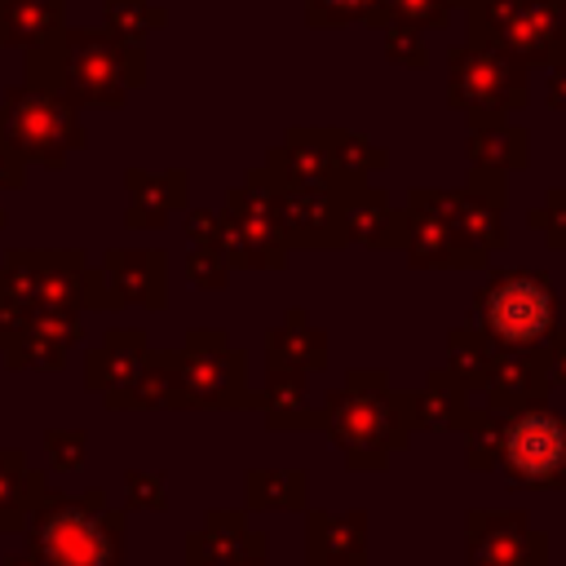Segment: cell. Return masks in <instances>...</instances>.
<instances>
[{
    "label": "cell",
    "mask_w": 566,
    "mask_h": 566,
    "mask_svg": "<svg viewBox=\"0 0 566 566\" xmlns=\"http://www.w3.org/2000/svg\"><path fill=\"white\" fill-rule=\"evenodd\" d=\"M142 80V44L119 40L106 27H62L44 44L27 49V84L57 88L75 106H124Z\"/></svg>",
    "instance_id": "6da1fadb"
},
{
    "label": "cell",
    "mask_w": 566,
    "mask_h": 566,
    "mask_svg": "<svg viewBox=\"0 0 566 566\" xmlns=\"http://www.w3.org/2000/svg\"><path fill=\"white\" fill-rule=\"evenodd\" d=\"M27 553L40 566H124V513L102 491L66 495L35 473L27 509Z\"/></svg>",
    "instance_id": "7a4b0ae2"
},
{
    "label": "cell",
    "mask_w": 566,
    "mask_h": 566,
    "mask_svg": "<svg viewBox=\"0 0 566 566\" xmlns=\"http://www.w3.org/2000/svg\"><path fill=\"white\" fill-rule=\"evenodd\" d=\"M323 420L354 469H380L389 451L402 447L411 433L407 394L385 389L376 371L349 376L345 389H332L323 398Z\"/></svg>",
    "instance_id": "3957f363"
},
{
    "label": "cell",
    "mask_w": 566,
    "mask_h": 566,
    "mask_svg": "<svg viewBox=\"0 0 566 566\" xmlns=\"http://www.w3.org/2000/svg\"><path fill=\"white\" fill-rule=\"evenodd\" d=\"M84 146L80 106L40 84H13L0 97V150L18 155L22 164L62 168L71 150Z\"/></svg>",
    "instance_id": "277c9868"
},
{
    "label": "cell",
    "mask_w": 566,
    "mask_h": 566,
    "mask_svg": "<svg viewBox=\"0 0 566 566\" xmlns=\"http://www.w3.org/2000/svg\"><path fill=\"white\" fill-rule=\"evenodd\" d=\"M478 323L495 349H544L566 332L562 296L544 274H504L478 292Z\"/></svg>",
    "instance_id": "5b68a950"
},
{
    "label": "cell",
    "mask_w": 566,
    "mask_h": 566,
    "mask_svg": "<svg viewBox=\"0 0 566 566\" xmlns=\"http://www.w3.org/2000/svg\"><path fill=\"white\" fill-rule=\"evenodd\" d=\"M526 62L504 44L469 35L464 49H451V106H460L473 124H500L513 106H522Z\"/></svg>",
    "instance_id": "8992f818"
},
{
    "label": "cell",
    "mask_w": 566,
    "mask_h": 566,
    "mask_svg": "<svg viewBox=\"0 0 566 566\" xmlns=\"http://www.w3.org/2000/svg\"><path fill=\"white\" fill-rule=\"evenodd\" d=\"M469 9V35L504 44L522 62H553L566 49V0H455Z\"/></svg>",
    "instance_id": "52a82bcc"
},
{
    "label": "cell",
    "mask_w": 566,
    "mask_h": 566,
    "mask_svg": "<svg viewBox=\"0 0 566 566\" xmlns=\"http://www.w3.org/2000/svg\"><path fill=\"white\" fill-rule=\"evenodd\" d=\"M0 283L27 310H93V265L75 248H13Z\"/></svg>",
    "instance_id": "ba28073f"
},
{
    "label": "cell",
    "mask_w": 566,
    "mask_h": 566,
    "mask_svg": "<svg viewBox=\"0 0 566 566\" xmlns=\"http://www.w3.org/2000/svg\"><path fill=\"white\" fill-rule=\"evenodd\" d=\"M500 464L513 486H562L566 482V416L548 402H531L500 424Z\"/></svg>",
    "instance_id": "9c48e42d"
},
{
    "label": "cell",
    "mask_w": 566,
    "mask_h": 566,
    "mask_svg": "<svg viewBox=\"0 0 566 566\" xmlns=\"http://www.w3.org/2000/svg\"><path fill=\"white\" fill-rule=\"evenodd\" d=\"M252 402L243 354L221 332H190L177 349V398L172 407H243Z\"/></svg>",
    "instance_id": "30bf717a"
},
{
    "label": "cell",
    "mask_w": 566,
    "mask_h": 566,
    "mask_svg": "<svg viewBox=\"0 0 566 566\" xmlns=\"http://www.w3.org/2000/svg\"><path fill=\"white\" fill-rule=\"evenodd\" d=\"M500 208H504V177L486 168H473L464 195H447V221L460 265H482L495 248H504Z\"/></svg>",
    "instance_id": "8fae6325"
},
{
    "label": "cell",
    "mask_w": 566,
    "mask_h": 566,
    "mask_svg": "<svg viewBox=\"0 0 566 566\" xmlns=\"http://www.w3.org/2000/svg\"><path fill=\"white\" fill-rule=\"evenodd\" d=\"M164 252L159 248H111L102 265H93V310H119V305H164Z\"/></svg>",
    "instance_id": "7c38bea8"
},
{
    "label": "cell",
    "mask_w": 566,
    "mask_h": 566,
    "mask_svg": "<svg viewBox=\"0 0 566 566\" xmlns=\"http://www.w3.org/2000/svg\"><path fill=\"white\" fill-rule=\"evenodd\" d=\"M469 566H548V539L531 531L522 513H473L469 517Z\"/></svg>",
    "instance_id": "4fadbf2b"
},
{
    "label": "cell",
    "mask_w": 566,
    "mask_h": 566,
    "mask_svg": "<svg viewBox=\"0 0 566 566\" xmlns=\"http://www.w3.org/2000/svg\"><path fill=\"white\" fill-rule=\"evenodd\" d=\"M84 336L80 310H31L18 336L0 349L13 371H57L66 363V349Z\"/></svg>",
    "instance_id": "5bb4252c"
},
{
    "label": "cell",
    "mask_w": 566,
    "mask_h": 566,
    "mask_svg": "<svg viewBox=\"0 0 566 566\" xmlns=\"http://www.w3.org/2000/svg\"><path fill=\"white\" fill-rule=\"evenodd\" d=\"M402 243L411 265L433 270V265H460L451 221H447V190H416L411 203L402 208Z\"/></svg>",
    "instance_id": "9a60e30c"
},
{
    "label": "cell",
    "mask_w": 566,
    "mask_h": 566,
    "mask_svg": "<svg viewBox=\"0 0 566 566\" xmlns=\"http://www.w3.org/2000/svg\"><path fill=\"white\" fill-rule=\"evenodd\" d=\"M548 385L553 380L544 371L539 349H495V363H491V376H486L491 416H513L531 402H544Z\"/></svg>",
    "instance_id": "2e32d148"
},
{
    "label": "cell",
    "mask_w": 566,
    "mask_h": 566,
    "mask_svg": "<svg viewBox=\"0 0 566 566\" xmlns=\"http://www.w3.org/2000/svg\"><path fill=\"white\" fill-rule=\"evenodd\" d=\"M248 553H265V535L248 531L239 513H212L186 539V566H230Z\"/></svg>",
    "instance_id": "e0dca14e"
},
{
    "label": "cell",
    "mask_w": 566,
    "mask_h": 566,
    "mask_svg": "<svg viewBox=\"0 0 566 566\" xmlns=\"http://www.w3.org/2000/svg\"><path fill=\"white\" fill-rule=\"evenodd\" d=\"M142 358H146V332L115 327V332H106V340L97 349H88V358H84V385L97 389L102 398L106 394H119L137 376Z\"/></svg>",
    "instance_id": "ac0fdd59"
},
{
    "label": "cell",
    "mask_w": 566,
    "mask_h": 566,
    "mask_svg": "<svg viewBox=\"0 0 566 566\" xmlns=\"http://www.w3.org/2000/svg\"><path fill=\"white\" fill-rule=\"evenodd\" d=\"M407 416L411 424H424V429H469L473 411H469V389L451 376V371H433L424 380V389L407 394Z\"/></svg>",
    "instance_id": "d6986e66"
},
{
    "label": "cell",
    "mask_w": 566,
    "mask_h": 566,
    "mask_svg": "<svg viewBox=\"0 0 566 566\" xmlns=\"http://www.w3.org/2000/svg\"><path fill=\"white\" fill-rule=\"evenodd\" d=\"M128 226H164L177 208H186V172H142L128 168Z\"/></svg>",
    "instance_id": "ffe728a7"
},
{
    "label": "cell",
    "mask_w": 566,
    "mask_h": 566,
    "mask_svg": "<svg viewBox=\"0 0 566 566\" xmlns=\"http://www.w3.org/2000/svg\"><path fill=\"white\" fill-rule=\"evenodd\" d=\"M177 398V349H146L137 376L119 389L106 394V407L115 411H150V407H172Z\"/></svg>",
    "instance_id": "44dd1931"
},
{
    "label": "cell",
    "mask_w": 566,
    "mask_h": 566,
    "mask_svg": "<svg viewBox=\"0 0 566 566\" xmlns=\"http://www.w3.org/2000/svg\"><path fill=\"white\" fill-rule=\"evenodd\" d=\"M363 513H314L310 517V566H363Z\"/></svg>",
    "instance_id": "7402d4cb"
},
{
    "label": "cell",
    "mask_w": 566,
    "mask_h": 566,
    "mask_svg": "<svg viewBox=\"0 0 566 566\" xmlns=\"http://www.w3.org/2000/svg\"><path fill=\"white\" fill-rule=\"evenodd\" d=\"M66 0H0V49H35L66 22Z\"/></svg>",
    "instance_id": "603a6c76"
},
{
    "label": "cell",
    "mask_w": 566,
    "mask_h": 566,
    "mask_svg": "<svg viewBox=\"0 0 566 566\" xmlns=\"http://www.w3.org/2000/svg\"><path fill=\"white\" fill-rule=\"evenodd\" d=\"M340 212H345V239H358V243H371V248L402 243V212L389 208V199L380 190L354 186V195H345Z\"/></svg>",
    "instance_id": "cb8c5ba5"
},
{
    "label": "cell",
    "mask_w": 566,
    "mask_h": 566,
    "mask_svg": "<svg viewBox=\"0 0 566 566\" xmlns=\"http://www.w3.org/2000/svg\"><path fill=\"white\" fill-rule=\"evenodd\" d=\"M261 407H265L274 429H305V424L323 420V407H314V398H310L305 371H287V367H270V385H265Z\"/></svg>",
    "instance_id": "d4e9b609"
},
{
    "label": "cell",
    "mask_w": 566,
    "mask_h": 566,
    "mask_svg": "<svg viewBox=\"0 0 566 566\" xmlns=\"http://www.w3.org/2000/svg\"><path fill=\"white\" fill-rule=\"evenodd\" d=\"M327 363V340L323 332L305 327L301 314L287 318V327L270 332V367H287V371H318Z\"/></svg>",
    "instance_id": "484cf974"
},
{
    "label": "cell",
    "mask_w": 566,
    "mask_h": 566,
    "mask_svg": "<svg viewBox=\"0 0 566 566\" xmlns=\"http://www.w3.org/2000/svg\"><path fill=\"white\" fill-rule=\"evenodd\" d=\"M469 159L473 168H486V172H509V168H522L526 159V137L522 128H509L504 119L500 124H473L469 133Z\"/></svg>",
    "instance_id": "4316f807"
},
{
    "label": "cell",
    "mask_w": 566,
    "mask_h": 566,
    "mask_svg": "<svg viewBox=\"0 0 566 566\" xmlns=\"http://www.w3.org/2000/svg\"><path fill=\"white\" fill-rule=\"evenodd\" d=\"M35 473L40 469H27V455L22 451H0V535L4 531H18L27 522Z\"/></svg>",
    "instance_id": "83f0119b"
},
{
    "label": "cell",
    "mask_w": 566,
    "mask_h": 566,
    "mask_svg": "<svg viewBox=\"0 0 566 566\" xmlns=\"http://www.w3.org/2000/svg\"><path fill=\"white\" fill-rule=\"evenodd\" d=\"M491 363H495V345L486 340V332L478 327H464V332H451V376L464 385V389H486V376H491Z\"/></svg>",
    "instance_id": "f1b7e54d"
},
{
    "label": "cell",
    "mask_w": 566,
    "mask_h": 566,
    "mask_svg": "<svg viewBox=\"0 0 566 566\" xmlns=\"http://www.w3.org/2000/svg\"><path fill=\"white\" fill-rule=\"evenodd\" d=\"M305 500L301 469H256L248 473V504L256 509H296Z\"/></svg>",
    "instance_id": "f546056e"
},
{
    "label": "cell",
    "mask_w": 566,
    "mask_h": 566,
    "mask_svg": "<svg viewBox=\"0 0 566 566\" xmlns=\"http://www.w3.org/2000/svg\"><path fill=\"white\" fill-rule=\"evenodd\" d=\"M102 18H106V31L128 44H142L150 31L164 27V9H155L150 0H102Z\"/></svg>",
    "instance_id": "4dcf8cb0"
},
{
    "label": "cell",
    "mask_w": 566,
    "mask_h": 566,
    "mask_svg": "<svg viewBox=\"0 0 566 566\" xmlns=\"http://www.w3.org/2000/svg\"><path fill=\"white\" fill-rule=\"evenodd\" d=\"M332 164H336V177H340L345 186H363V181L385 164V155H380L367 137L336 133V137H332Z\"/></svg>",
    "instance_id": "1f68e13d"
},
{
    "label": "cell",
    "mask_w": 566,
    "mask_h": 566,
    "mask_svg": "<svg viewBox=\"0 0 566 566\" xmlns=\"http://www.w3.org/2000/svg\"><path fill=\"white\" fill-rule=\"evenodd\" d=\"M455 0H380V18H389V27H442L451 18Z\"/></svg>",
    "instance_id": "d6a6232c"
},
{
    "label": "cell",
    "mask_w": 566,
    "mask_h": 566,
    "mask_svg": "<svg viewBox=\"0 0 566 566\" xmlns=\"http://www.w3.org/2000/svg\"><path fill=\"white\" fill-rule=\"evenodd\" d=\"M500 424H504V416H473L469 420V429H464V464L469 469H495L500 464Z\"/></svg>",
    "instance_id": "836d02e7"
},
{
    "label": "cell",
    "mask_w": 566,
    "mask_h": 566,
    "mask_svg": "<svg viewBox=\"0 0 566 566\" xmlns=\"http://www.w3.org/2000/svg\"><path fill=\"white\" fill-rule=\"evenodd\" d=\"M354 18H380V0H310L314 27H340Z\"/></svg>",
    "instance_id": "e575fe53"
},
{
    "label": "cell",
    "mask_w": 566,
    "mask_h": 566,
    "mask_svg": "<svg viewBox=\"0 0 566 566\" xmlns=\"http://www.w3.org/2000/svg\"><path fill=\"white\" fill-rule=\"evenodd\" d=\"M186 279H190L195 287H221V283L230 279L226 252H221V248H190V256H186Z\"/></svg>",
    "instance_id": "d590c367"
},
{
    "label": "cell",
    "mask_w": 566,
    "mask_h": 566,
    "mask_svg": "<svg viewBox=\"0 0 566 566\" xmlns=\"http://www.w3.org/2000/svg\"><path fill=\"white\" fill-rule=\"evenodd\" d=\"M44 451H49V460H53V469H80L84 464V455H88V438L80 433V429H49L44 433Z\"/></svg>",
    "instance_id": "8d00e7d4"
},
{
    "label": "cell",
    "mask_w": 566,
    "mask_h": 566,
    "mask_svg": "<svg viewBox=\"0 0 566 566\" xmlns=\"http://www.w3.org/2000/svg\"><path fill=\"white\" fill-rule=\"evenodd\" d=\"M531 221L539 230H548V243L553 248H562L566 243V190H548V199L531 212Z\"/></svg>",
    "instance_id": "74e56055"
},
{
    "label": "cell",
    "mask_w": 566,
    "mask_h": 566,
    "mask_svg": "<svg viewBox=\"0 0 566 566\" xmlns=\"http://www.w3.org/2000/svg\"><path fill=\"white\" fill-rule=\"evenodd\" d=\"M128 486V509H164V478L159 473H128L124 478Z\"/></svg>",
    "instance_id": "f35d334b"
},
{
    "label": "cell",
    "mask_w": 566,
    "mask_h": 566,
    "mask_svg": "<svg viewBox=\"0 0 566 566\" xmlns=\"http://www.w3.org/2000/svg\"><path fill=\"white\" fill-rule=\"evenodd\" d=\"M385 53L398 57V62H407V66H424V40H420V31H411V27H389Z\"/></svg>",
    "instance_id": "ab89813d"
},
{
    "label": "cell",
    "mask_w": 566,
    "mask_h": 566,
    "mask_svg": "<svg viewBox=\"0 0 566 566\" xmlns=\"http://www.w3.org/2000/svg\"><path fill=\"white\" fill-rule=\"evenodd\" d=\"M186 234L195 248H221V217L212 212H190L186 217Z\"/></svg>",
    "instance_id": "60d3db41"
},
{
    "label": "cell",
    "mask_w": 566,
    "mask_h": 566,
    "mask_svg": "<svg viewBox=\"0 0 566 566\" xmlns=\"http://www.w3.org/2000/svg\"><path fill=\"white\" fill-rule=\"evenodd\" d=\"M539 354H544V371H548V380H562V385H566V332H557Z\"/></svg>",
    "instance_id": "b9f144b4"
},
{
    "label": "cell",
    "mask_w": 566,
    "mask_h": 566,
    "mask_svg": "<svg viewBox=\"0 0 566 566\" xmlns=\"http://www.w3.org/2000/svg\"><path fill=\"white\" fill-rule=\"evenodd\" d=\"M22 181H27V164H22L18 155L0 150V195H9V190H22Z\"/></svg>",
    "instance_id": "7bdbcfd3"
},
{
    "label": "cell",
    "mask_w": 566,
    "mask_h": 566,
    "mask_svg": "<svg viewBox=\"0 0 566 566\" xmlns=\"http://www.w3.org/2000/svg\"><path fill=\"white\" fill-rule=\"evenodd\" d=\"M548 102L557 111H566V49L553 57V80H548Z\"/></svg>",
    "instance_id": "ee69618b"
},
{
    "label": "cell",
    "mask_w": 566,
    "mask_h": 566,
    "mask_svg": "<svg viewBox=\"0 0 566 566\" xmlns=\"http://www.w3.org/2000/svg\"><path fill=\"white\" fill-rule=\"evenodd\" d=\"M0 566H40V562H35L31 553H13V557H4Z\"/></svg>",
    "instance_id": "f6af8a7d"
},
{
    "label": "cell",
    "mask_w": 566,
    "mask_h": 566,
    "mask_svg": "<svg viewBox=\"0 0 566 566\" xmlns=\"http://www.w3.org/2000/svg\"><path fill=\"white\" fill-rule=\"evenodd\" d=\"M230 566H265V553H248V557H239V562H230Z\"/></svg>",
    "instance_id": "bcb514c9"
},
{
    "label": "cell",
    "mask_w": 566,
    "mask_h": 566,
    "mask_svg": "<svg viewBox=\"0 0 566 566\" xmlns=\"http://www.w3.org/2000/svg\"><path fill=\"white\" fill-rule=\"evenodd\" d=\"M0 226H4V203H0Z\"/></svg>",
    "instance_id": "7dc6e473"
}]
</instances>
